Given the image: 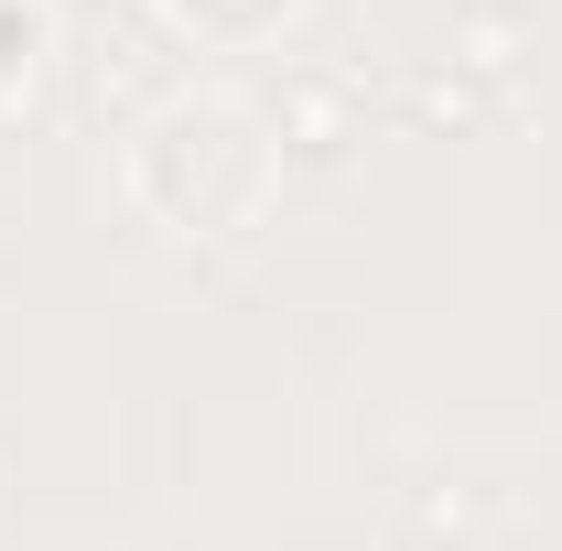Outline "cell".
Here are the masks:
<instances>
[{"instance_id":"cell-1","label":"cell","mask_w":562,"mask_h":551,"mask_svg":"<svg viewBox=\"0 0 562 551\" xmlns=\"http://www.w3.org/2000/svg\"><path fill=\"white\" fill-rule=\"evenodd\" d=\"M184 11H195V22H216V0H184ZM271 11H281V0H260V22H271Z\"/></svg>"}]
</instances>
